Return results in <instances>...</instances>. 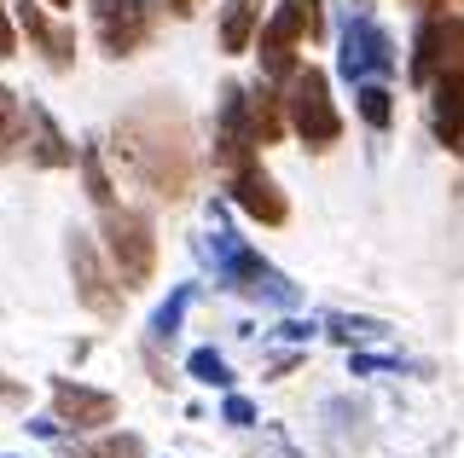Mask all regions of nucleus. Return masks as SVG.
I'll list each match as a JSON object with an SVG mask.
<instances>
[{"label":"nucleus","mask_w":464,"mask_h":458,"mask_svg":"<svg viewBox=\"0 0 464 458\" xmlns=\"http://www.w3.org/2000/svg\"><path fill=\"white\" fill-rule=\"evenodd\" d=\"M93 30H99L111 59H128V52H140L151 41L157 6L151 0H93Z\"/></svg>","instance_id":"20e7f679"},{"label":"nucleus","mask_w":464,"mask_h":458,"mask_svg":"<svg viewBox=\"0 0 464 458\" xmlns=\"http://www.w3.org/2000/svg\"><path fill=\"white\" fill-rule=\"evenodd\" d=\"M12 6H18V24H24V35L35 41V52H41V59H47L53 70H64L70 59H76V35H70L64 24H53L41 0H12Z\"/></svg>","instance_id":"6e6552de"},{"label":"nucleus","mask_w":464,"mask_h":458,"mask_svg":"<svg viewBox=\"0 0 464 458\" xmlns=\"http://www.w3.org/2000/svg\"><path fill=\"white\" fill-rule=\"evenodd\" d=\"M0 59H12V24H6V6H0Z\"/></svg>","instance_id":"aec40b11"},{"label":"nucleus","mask_w":464,"mask_h":458,"mask_svg":"<svg viewBox=\"0 0 464 458\" xmlns=\"http://www.w3.org/2000/svg\"><path fill=\"white\" fill-rule=\"evenodd\" d=\"M70 273H76V296L82 308H93L99 320H111V313H122V284L105 273V255H99L93 238H70Z\"/></svg>","instance_id":"423d86ee"},{"label":"nucleus","mask_w":464,"mask_h":458,"mask_svg":"<svg viewBox=\"0 0 464 458\" xmlns=\"http://www.w3.org/2000/svg\"><path fill=\"white\" fill-rule=\"evenodd\" d=\"M464 70V18L453 12H430L424 30H418V59H412V81H430L435 76H453Z\"/></svg>","instance_id":"39448f33"},{"label":"nucleus","mask_w":464,"mask_h":458,"mask_svg":"<svg viewBox=\"0 0 464 458\" xmlns=\"http://www.w3.org/2000/svg\"><path fill=\"white\" fill-rule=\"evenodd\" d=\"M302 18H308V35H325V12H319V0H296Z\"/></svg>","instance_id":"6ab92c4d"},{"label":"nucleus","mask_w":464,"mask_h":458,"mask_svg":"<svg viewBox=\"0 0 464 458\" xmlns=\"http://www.w3.org/2000/svg\"><path fill=\"white\" fill-rule=\"evenodd\" d=\"M169 6H174V12H192V6H198V0H169Z\"/></svg>","instance_id":"4be33fe9"},{"label":"nucleus","mask_w":464,"mask_h":458,"mask_svg":"<svg viewBox=\"0 0 464 458\" xmlns=\"http://www.w3.org/2000/svg\"><path fill=\"white\" fill-rule=\"evenodd\" d=\"M76 163L87 168V192H93V204L105 209V204H111V175H105V163H99V151H93V146L76 151Z\"/></svg>","instance_id":"f3484780"},{"label":"nucleus","mask_w":464,"mask_h":458,"mask_svg":"<svg viewBox=\"0 0 464 458\" xmlns=\"http://www.w3.org/2000/svg\"><path fill=\"white\" fill-rule=\"evenodd\" d=\"M360 110H366L372 128H389V93L383 88H366V93H360Z\"/></svg>","instance_id":"a211bd4d"},{"label":"nucleus","mask_w":464,"mask_h":458,"mask_svg":"<svg viewBox=\"0 0 464 458\" xmlns=\"http://www.w3.org/2000/svg\"><path fill=\"white\" fill-rule=\"evenodd\" d=\"M53 400H58V418H64V424H76V429H99V424H111V418H116V395H105V389L58 383Z\"/></svg>","instance_id":"1a4fd4ad"},{"label":"nucleus","mask_w":464,"mask_h":458,"mask_svg":"<svg viewBox=\"0 0 464 458\" xmlns=\"http://www.w3.org/2000/svg\"><path fill=\"white\" fill-rule=\"evenodd\" d=\"M435 139L447 151H464V70L453 76H435Z\"/></svg>","instance_id":"9d476101"},{"label":"nucleus","mask_w":464,"mask_h":458,"mask_svg":"<svg viewBox=\"0 0 464 458\" xmlns=\"http://www.w3.org/2000/svg\"><path fill=\"white\" fill-rule=\"evenodd\" d=\"M18 146H24V105L0 88V157H12Z\"/></svg>","instance_id":"2eb2a0df"},{"label":"nucleus","mask_w":464,"mask_h":458,"mask_svg":"<svg viewBox=\"0 0 464 458\" xmlns=\"http://www.w3.org/2000/svg\"><path fill=\"white\" fill-rule=\"evenodd\" d=\"M302 41H308V18H302L296 0H285V6L261 24V70H267V76H290Z\"/></svg>","instance_id":"0eeeda50"},{"label":"nucleus","mask_w":464,"mask_h":458,"mask_svg":"<svg viewBox=\"0 0 464 458\" xmlns=\"http://www.w3.org/2000/svg\"><path fill=\"white\" fill-rule=\"evenodd\" d=\"M47 6H70V0H47Z\"/></svg>","instance_id":"5701e85b"},{"label":"nucleus","mask_w":464,"mask_h":458,"mask_svg":"<svg viewBox=\"0 0 464 458\" xmlns=\"http://www.w3.org/2000/svg\"><path fill=\"white\" fill-rule=\"evenodd\" d=\"M244 128H250L256 146H273V139L285 134V110H279V93L261 88L256 99H244Z\"/></svg>","instance_id":"ddd939ff"},{"label":"nucleus","mask_w":464,"mask_h":458,"mask_svg":"<svg viewBox=\"0 0 464 458\" xmlns=\"http://www.w3.org/2000/svg\"><path fill=\"white\" fill-rule=\"evenodd\" d=\"M285 117L308 139L314 151H331L343 139V117L331 105V88H325V70H290V99H285Z\"/></svg>","instance_id":"7ed1b4c3"},{"label":"nucleus","mask_w":464,"mask_h":458,"mask_svg":"<svg viewBox=\"0 0 464 458\" xmlns=\"http://www.w3.org/2000/svg\"><path fill=\"white\" fill-rule=\"evenodd\" d=\"M406 6H418V12H441L447 0H406Z\"/></svg>","instance_id":"412c9836"},{"label":"nucleus","mask_w":464,"mask_h":458,"mask_svg":"<svg viewBox=\"0 0 464 458\" xmlns=\"http://www.w3.org/2000/svg\"><path fill=\"white\" fill-rule=\"evenodd\" d=\"M256 24H261V0H227V18H221V47H227V52H250Z\"/></svg>","instance_id":"4468645a"},{"label":"nucleus","mask_w":464,"mask_h":458,"mask_svg":"<svg viewBox=\"0 0 464 458\" xmlns=\"http://www.w3.org/2000/svg\"><path fill=\"white\" fill-rule=\"evenodd\" d=\"M24 128H35V139H29V157H35L41 168H64V163H76V151L64 146V134L53 128V117L41 105H29L24 110Z\"/></svg>","instance_id":"f8f14e48"},{"label":"nucleus","mask_w":464,"mask_h":458,"mask_svg":"<svg viewBox=\"0 0 464 458\" xmlns=\"http://www.w3.org/2000/svg\"><path fill=\"white\" fill-rule=\"evenodd\" d=\"M140 435H105V441H87V447H76V458H140Z\"/></svg>","instance_id":"dca6fc26"},{"label":"nucleus","mask_w":464,"mask_h":458,"mask_svg":"<svg viewBox=\"0 0 464 458\" xmlns=\"http://www.w3.org/2000/svg\"><path fill=\"white\" fill-rule=\"evenodd\" d=\"M105 255L116 267V284L122 291H140V284H151L157 273V238H151V221H145L140 209H116L105 204Z\"/></svg>","instance_id":"f03ea898"},{"label":"nucleus","mask_w":464,"mask_h":458,"mask_svg":"<svg viewBox=\"0 0 464 458\" xmlns=\"http://www.w3.org/2000/svg\"><path fill=\"white\" fill-rule=\"evenodd\" d=\"M116 163L128 168V180H140L151 197L163 204H186L198 186V146H192V122L180 105L169 99H145L116 122Z\"/></svg>","instance_id":"f257e3e1"},{"label":"nucleus","mask_w":464,"mask_h":458,"mask_svg":"<svg viewBox=\"0 0 464 458\" xmlns=\"http://www.w3.org/2000/svg\"><path fill=\"white\" fill-rule=\"evenodd\" d=\"M232 192H238V204L256 215V221H267V226H279L285 215H290V204H285V192L273 186L261 168H244V175H232Z\"/></svg>","instance_id":"9b49d317"}]
</instances>
